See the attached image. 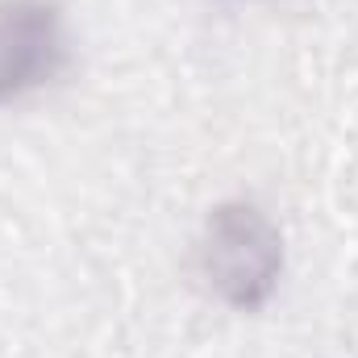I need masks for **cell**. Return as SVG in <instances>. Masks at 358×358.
Returning <instances> with one entry per match:
<instances>
[{
	"mask_svg": "<svg viewBox=\"0 0 358 358\" xmlns=\"http://www.w3.org/2000/svg\"><path fill=\"white\" fill-rule=\"evenodd\" d=\"M63 67V13L50 0H0V104L46 88Z\"/></svg>",
	"mask_w": 358,
	"mask_h": 358,
	"instance_id": "obj_2",
	"label": "cell"
},
{
	"mask_svg": "<svg viewBox=\"0 0 358 358\" xmlns=\"http://www.w3.org/2000/svg\"><path fill=\"white\" fill-rule=\"evenodd\" d=\"M283 271V238L255 204H221L200 238V279L229 308H263Z\"/></svg>",
	"mask_w": 358,
	"mask_h": 358,
	"instance_id": "obj_1",
	"label": "cell"
}]
</instances>
